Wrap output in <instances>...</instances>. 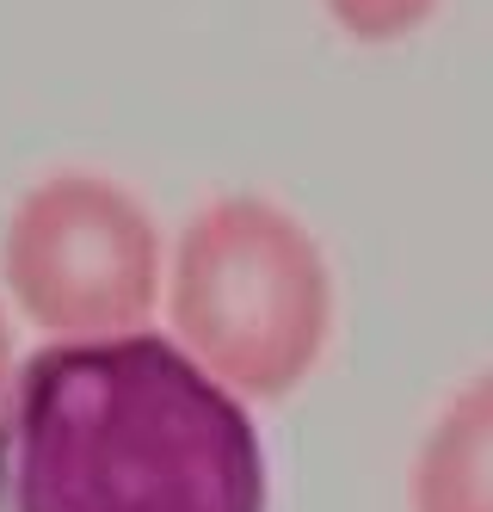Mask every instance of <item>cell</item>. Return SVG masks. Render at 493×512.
<instances>
[{"mask_svg": "<svg viewBox=\"0 0 493 512\" xmlns=\"http://www.w3.org/2000/svg\"><path fill=\"white\" fill-rule=\"evenodd\" d=\"M0 512H265V451L185 346L56 340L0 395Z\"/></svg>", "mask_w": 493, "mask_h": 512, "instance_id": "1", "label": "cell"}, {"mask_svg": "<svg viewBox=\"0 0 493 512\" xmlns=\"http://www.w3.org/2000/svg\"><path fill=\"white\" fill-rule=\"evenodd\" d=\"M173 321L198 364L241 389L284 395L321 358L333 278L315 235L272 198H216L173 260Z\"/></svg>", "mask_w": 493, "mask_h": 512, "instance_id": "2", "label": "cell"}, {"mask_svg": "<svg viewBox=\"0 0 493 512\" xmlns=\"http://www.w3.org/2000/svg\"><path fill=\"white\" fill-rule=\"evenodd\" d=\"M7 284L62 340L124 334L161 284L155 223L111 179L56 173L7 223Z\"/></svg>", "mask_w": 493, "mask_h": 512, "instance_id": "3", "label": "cell"}, {"mask_svg": "<svg viewBox=\"0 0 493 512\" xmlns=\"http://www.w3.org/2000/svg\"><path fill=\"white\" fill-rule=\"evenodd\" d=\"M413 512H493V371L444 401L413 463Z\"/></svg>", "mask_w": 493, "mask_h": 512, "instance_id": "4", "label": "cell"}, {"mask_svg": "<svg viewBox=\"0 0 493 512\" xmlns=\"http://www.w3.org/2000/svg\"><path fill=\"white\" fill-rule=\"evenodd\" d=\"M438 0H327V13L352 31L364 44H389V38H407L413 25L432 19Z\"/></svg>", "mask_w": 493, "mask_h": 512, "instance_id": "5", "label": "cell"}, {"mask_svg": "<svg viewBox=\"0 0 493 512\" xmlns=\"http://www.w3.org/2000/svg\"><path fill=\"white\" fill-rule=\"evenodd\" d=\"M0 383H7V327H0ZM7 395V389H0Z\"/></svg>", "mask_w": 493, "mask_h": 512, "instance_id": "6", "label": "cell"}]
</instances>
